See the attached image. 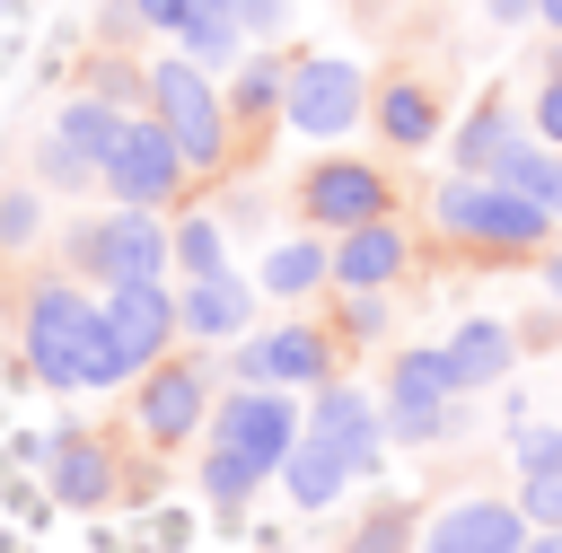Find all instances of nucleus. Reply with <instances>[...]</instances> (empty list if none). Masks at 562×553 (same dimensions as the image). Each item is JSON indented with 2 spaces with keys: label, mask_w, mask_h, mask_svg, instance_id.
Segmentation results:
<instances>
[{
  "label": "nucleus",
  "mask_w": 562,
  "mask_h": 553,
  "mask_svg": "<svg viewBox=\"0 0 562 553\" xmlns=\"http://www.w3.org/2000/svg\"><path fill=\"white\" fill-rule=\"evenodd\" d=\"M299 202H307V219L316 228H369V219H386V176L378 167H360V158H325L307 184H299Z\"/></svg>",
  "instance_id": "obj_13"
},
{
  "label": "nucleus",
  "mask_w": 562,
  "mask_h": 553,
  "mask_svg": "<svg viewBox=\"0 0 562 553\" xmlns=\"http://www.w3.org/2000/svg\"><path fill=\"white\" fill-rule=\"evenodd\" d=\"M351 483H360V474H351V456L299 430V448H290V465H281V492H290L299 509H334V500H342Z\"/></svg>",
  "instance_id": "obj_19"
},
{
  "label": "nucleus",
  "mask_w": 562,
  "mask_h": 553,
  "mask_svg": "<svg viewBox=\"0 0 562 553\" xmlns=\"http://www.w3.org/2000/svg\"><path fill=\"white\" fill-rule=\"evenodd\" d=\"M509 140H518V123H509V105H501V97H492V105H474V114L457 123V176H492Z\"/></svg>",
  "instance_id": "obj_24"
},
{
  "label": "nucleus",
  "mask_w": 562,
  "mask_h": 553,
  "mask_svg": "<svg viewBox=\"0 0 562 553\" xmlns=\"http://www.w3.org/2000/svg\"><path fill=\"white\" fill-rule=\"evenodd\" d=\"M518 518H527V527H562V474L518 483Z\"/></svg>",
  "instance_id": "obj_28"
},
{
  "label": "nucleus",
  "mask_w": 562,
  "mask_h": 553,
  "mask_svg": "<svg viewBox=\"0 0 562 553\" xmlns=\"http://www.w3.org/2000/svg\"><path fill=\"white\" fill-rule=\"evenodd\" d=\"M536 140L544 149H562V61L544 70V88H536Z\"/></svg>",
  "instance_id": "obj_30"
},
{
  "label": "nucleus",
  "mask_w": 562,
  "mask_h": 553,
  "mask_svg": "<svg viewBox=\"0 0 562 553\" xmlns=\"http://www.w3.org/2000/svg\"><path fill=\"white\" fill-rule=\"evenodd\" d=\"M299 430H307V421H299V404H290L281 386H237L228 404H211V456H202V492H211L220 509H246V500H255V483L290 465Z\"/></svg>",
  "instance_id": "obj_1"
},
{
  "label": "nucleus",
  "mask_w": 562,
  "mask_h": 553,
  "mask_svg": "<svg viewBox=\"0 0 562 553\" xmlns=\"http://www.w3.org/2000/svg\"><path fill=\"white\" fill-rule=\"evenodd\" d=\"M307 439L342 448V456H351V474H378L386 421H378V404H369L360 386H316V404H307Z\"/></svg>",
  "instance_id": "obj_14"
},
{
  "label": "nucleus",
  "mask_w": 562,
  "mask_h": 553,
  "mask_svg": "<svg viewBox=\"0 0 562 553\" xmlns=\"http://www.w3.org/2000/svg\"><path fill=\"white\" fill-rule=\"evenodd\" d=\"M167 334H184V325H176V290H158V281H140V290H105V298H97V342H88L79 386L149 377L158 351H167Z\"/></svg>",
  "instance_id": "obj_2"
},
{
  "label": "nucleus",
  "mask_w": 562,
  "mask_h": 553,
  "mask_svg": "<svg viewBox=\"0 0 562 553\" xmlns=\"http://www.w3.org/2000/svg\"><path fill=\"white\" fill-rule=\"evenodd\" d=\"M18 334H26V369H35L44 386H79L88 342H97V298H88L79 281H35Z\"/></svg>",
  "instance_id": "obj_4"
},
{
  "label": "nucleus",
  "mask_w": 562,
  "mask_h": 553,
  "mask_svg": "<svg viewBox=\"0 0 562 553\" xmlns=\"http://www.w3.org/2000/svg\"><path fill=\"white\" fill-rule=\"evenodd\" d=\"M378 132H386L395 149L439 140V97H430L422 79H386V97H378Z\"/></svg>",
  "instance_id": "obj_22"
},
{
  "label": "nucleus",
  "mask_w": 562,
  "mask_h": 553,
  "mask_svg": "<svg viewBox=\"0 0 562 553\" xmlns=\"http://www.w3.org/2000/svg\"><path fill=\"white\" fill-rule=\"evenodd\" d=\"M237 386H334V342L316 325H272L237 342Z\"/></svg>",
  "instance_id": "obj_10"
},
{
  "label": "nucleus",
  "mask_w": 562,
  "mask_h": 553,
  "mask_svg": "<svg viewBox=\"0 0 562 553\" xmlns=\"http://www.w3.org/2000/svg\"><path fill=\"white\" fill-rule=\"evenodd\" d=\"M281 97H290V70L281 61H263V53H246L237 61V88H228V123H246V140L281 114Z\"/></svg>",
  "instance_id": "obj_21"
},
{
  "label": "nucleus",
  "mask_w": 562,
  "mask_h": 553,
  "mask_svg": "<svg viewBox=\"0 0 562 553\" xmlns=\"http://www.w3.org/2000/svg\"><path fill=\"white\" fill-rule=\"evenodd\" d=\"M316 281H334V246H316V237H281V246L263 255V290H272V298H307Z\"/></svg>",
  "instance_id": "obj_23"
},
{
  "label": "nucleus",
  "mask_w": 562,
  "mask_h": 553,
  "mask_svg": "<svg viewBox=\"0 0 562 553\" xmlns=\"http://www.w3.org/2000/svg\"><path fill=\"white\" fill-rule=\"evenodd\" d=\"M492 184H501V193H518V202H536L544 219H562V158H553L544 140H509V149H501V167H492Z\"/></svg>",
  "instance_id": "obj_20"
},
{
  "label": "nucleus",
  "mask_w": 562,
  "mask_h": 553,
  "mask_svg": "<svg viewBox=\"0 0 562 553\" xmlns=\"http://www.w3.org/2000/svg\"><path fill=\"white\" fill-rule=\"evenodd\" d=\"M544 290H553V298H562V246H553V255H544Z\"/></svg>",
  "instance_id": "obj_32"
},
{
  "label": "nucleus",
  "mask_w": 562,
  "mask_h": 553,
  "mask_svg": "<svg viewBox=\"0 0 562 553\" xmlns=\"http://www.w3.org/2000/svg\"><path fill=\"white\" fill-rule=\"evenodd\" d=\"M246 307H255V290H246L237 272L184 281V290H176V325H184L193 342H237V334H246Z\"/></svg>",
  "instance_id": "obj_17"
},
{
  "label": "nucleus",
  "mask_w": 562,
  "mask_h": 553,
  "mask_svg": "<svg viewBox=\"0 0 562 553\" xmlns=\"http://www.w3.org/2000/svg\"><path fill=\"white\" fill-rule=\"evenodd\" d=\"M536 18H544V26H562V0H536Z\"/></svg>",
  "instance_id": "obj_34"
},
{
  "label": "nucleus",
  "mask_w": 562,
  "mask_h": 553,
  "mask_svg": "<svg viewBox=\"0 0 562 553\" xmlns=\"http://www.w3.org/2000/svg\"><path fill=\"white\" fill-rule=\"evenodd\" d=\"M439 360H448V377H457V395H465V386H492V377H509V360H518V334H509L501 316H465V325L439 342Z\"/></svg>",
  "instance_id": "obj_18"
},
{
  "label": "nucleus",
  "mask_w": 562,
  "mask_h": 553,
  "mask_svg": "<svg viewBox=\"0 0 562 553\" xmlns=\"http://www.w3.org/2000/svg\"><path fill=\"white\" fill-rule=\"evenodd\" d=\"M184 176H193V167H184V149H176L158 123H123V140H114V158H105V193H114L123 211H158Z\"/></svg>",
  "instance_id": "obj_8"
},
{
  "label": "nucleus",
  "mask_w": 562,
  "mask_h": 553,
  "mask_svg": "<svg viewBox=\"0 0 562 553\" xmlns=\"http://www.w3.org/2000/svg\"><path fill=\"white\" fill-rule=\"evenodd\" d=\"M132 421H140V439H149V448L193 439V430L211 421V377H202L193 360H158V369L140 377V395H132Z\"/></svg>",
  "instance_id": "obj_9"
},
{
  "label": "nucleus",
  "mask_w": 562,
  "mask_h": 553,
  "mask_svg": "<svg viewBox=\"0 0 562 553\" xmlns=\"http://www.w3.org/2000/svg\"><path fill=\"white\" fill-rule=\"evenodd\" d=\"M430 211H439V228L465 237V246H544V237H553V219H544L536 202L501 193L492 176H448V184L430 193Z\"/></svg>",
  "instance_id": "obj_5"
},
{
  "label": "nucleus",
  "mask_w": 562,
  "mask_h": 553,
  "mask_svg": "<svg viewBox=\"0 0 562 553\" xmlns=\"http://www.w3.org/2000/svg\"><path fill=\"white\" fill-rule=\"evenodd\" d=\"M281 114H290V132H307V140L351 132V123H360V70H351V61H299Z\"/></svg>",
  "instance_id": "obj_11"
},
{
  "label": "nucleus",
  "mask_w": 562,
  "mask_h": 553,
  "mask_svg": "<svg viewBox=\"0 0 562 553\" xmlns=\"http://www.w3.org/2000/svg\"><path fill=\"white\" fill-rule=\"evenodd\" d=\"M176 272L184 281H220L228 272V237H220V219H176Z\"/></svg>",
  "instance_id": "obj_25"
},
{
  "label": "nucleus",
  "mask_w": 562,
  "mask_h": 553,
  "mask_svg": "<svg viewBox=\"0 0 562 553\" xmlns=\"http://www.w3.org/2000/svg\"><path fill=\"white\" fill-rule=\"evenodd\" d=\"M404 535H413V518H404V509H378V518L360 527V544H351V553H404Z\"/></svg>",
  "instance_id": "obj_29"
},
{
  "label": "nucleus",
  "mask_w": 562,
  "mask_h": 553,
  "mask_svg": "<svg viewBox=\"0 0 562 553\" xmlns=\"http://www.w3.org/2000/svg\"><path fill=\"white\" fill-rule=\"evenodd\" d=\"M44 474H53V500H70V509H105V500H114V456H105V439H88V430L44 439Z\"/></svg>",
  "instance_id": "obj_16"
},
{
  "label": "nucleus",
  "mask_w": 562,
  "mask_h": 553,
  "mask_svg": "<svg viewBox=\"0 0 562 553\" xmlns=\"http://www.w3.org/2000/svg\"><path fill=\"white\" fill-rule=\"evenodd\" d=\"M448 404H457V377H448L439 351H395V360H386V404H378L386 439H404V448L439 439V430H448Z\"/></svg>",
  "instance_id": "obj_7"
},
{
  "label": "nucleus",
  "mask_w": 562,
  "mask_h": 553,
  "mask_svg": "<svg viewBox=\"0 0 562 553\" xmlns=\"http://www.w3.org/2000/svg\"><path fill=\"white\" fill-rule=\"evenodd\" d=\"M536 474H562V430L553 421H527L518 430V483H536Z\"/></svg>",
  "instance_id": "obj_26"
},
{
  "label": "nucleus",
  "mask_w": 562,
  "mask_h": 553,
  "mask_svg": "<svg viewBox=\"0 0 562 553\" xmlns=\"http://www.w3.org/2000/svg\"><path fill=\"white\" fill-rule=\"evenodd\" d=\"M149 105H158V132L184 149V167H220L228 158V105L211 97V79L193 70V61H158L149 70Z\"/></svg>",
  "instance_id": "obj_6"
},
{
  "label": "nucleus",
  "mask_w": 562,
  "mask_h": 553,
  "mask_svg": "<svg viewBox=\"0 0 562 553\" xmlns=\"http://www.w3.org/2000/svg\"><path fill=\"white\" fill-rule=\"evenodd\" d=\"M527 553H562V527H527Z\"/></svg>",
  "instance_id": "obj_31"
},
{
  "label": "nucleus",
  "mask_w": 562,
  "mask_h": 553,
  "mask_svg": "<svg viewBox=\"0 0 562 553\" xmlns=\"http://www.w3.org/2000/svg\"><path fill=\"white\" fill-rule=\"evenodd\" d=\"M422 553H527V518H518V500L474 492V500H448L422 527Z\"/></svg>",
  "instance_id": "obj_12"
},
{
  "label": "nucleus",
  "mask_w": 562,
  "mask_h": 553,
  "mask_svg": "<svg viewBox=\"0 0 562 553\" xmlns=\"http://www.w3.org/2000/svg\"><path fill=\"white\" fill-rule=\"evenodd\" d=\"M527 9H536V0H492V18H527Z\"/></svg>",
  "instance_id": "obj_33"
},
{
  "label": "nucleus",
  "mask_w": 562,
  "mask_h": 553,
  "mask_svg": "<svg viewBox=\"0 0 562 553\" xmlns=\"http://www.w3.org/2000/svg\"><path fill=\"white\" fill-rule=\"evenodd\" d=\"M70 272H88V281H105V290H140V281H158L167 263H176V237L149 219V211H114V219H88V228H70Z\"/></svg>",
  "instance_id": "obj_3"
},
{
  "label": "nucleus",
  "mask_w": 562,
  "mask_h": 553,
  "mask_svg": "<svg viewBox=\"0 0 562 553\" xmlns=\"http://www.w3.org/2000/svg\"><path fill=\"white\" fill-rule=\"evenodd\" d=\"M404 263H413V246H404L395 219H369V228H351V237L334 246V281H342L351 298H378L386 281H404Z\"/></svg>",
  "instance_id": "obj_15"
},
{
  "label": "nucleus",
  "mask_w": 562,
  "mask_h": 553,
  "mask_svg": "<svg viewBox=\"0 0 562 553\" xmlns=\"http://www.w3.org/2000/svg\"><path fill=\"white\" fill-rule=\"evenodd\" d=\"M220 18H228L237 35H255V44H263V35H281V18H290V0H220Z\"/></svg>",
  "instance_id": "obj_27"
}]
</instances>
